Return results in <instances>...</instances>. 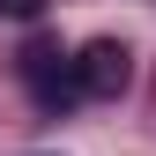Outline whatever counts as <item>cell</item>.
<instances>
[{"label":"cell","instance_id":"cell-2","mask_svg":"<svg viewBox=\"0 0 156 156\" xmlns=\"http://www.w3.org/2000/svg\"><path fill=\"white\" fill-rule=\"evenodd\" d=\"M23 82L37 97V112H67L74 97H82V89H74V60L52 45V37H30V45H23Z\"/></svg>","mask_w":156,"mask_h":156},{"label":"cell","instance_id":"cell-3","mask_svg":"<svg viewBox=\"0 0 156 156\" xmlns=\"http://www.w3.org/2000/svg\"><path fill=\"white\" fill-rule=\"evenodd\" d=\"M0 15H45V0H0Z\"/></svg>","mask_w":156,"mask_h":156},{"label":"cell","instance_id":"cell-1","mask_svg":"<svg viewBox=\"0 0 156 156\" xmlns=\"http://www.w3.org/2000/svg\"><path fill=\"white\" fill-rule=\"evenodd\" d=\"M134 82V45H119V37H89L82 52H74V89L97 97V104H112V97H126Z\"/></svg>","mask_w":156,"mask_h":156}]
</instances>
